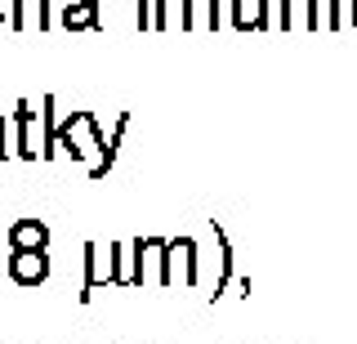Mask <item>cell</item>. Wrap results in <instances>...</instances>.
Returning <instances> with one entry per match:
<instances>
[{
  "mask_svg": "<svg viewBox=\"0 0 357 344\" xmlns=\"http://www.w3.org/2000/svg\"><path fill=\"white\" fill-rule=\"evenodd\" d=\"M9 246L14 250H40L45 246V224H36V219H18V224L9 228Z\"/></svg>",
  "mask_w": 357,
  "mask_h": 344,
  "instance_id": "cell-2",
  "label": "cell"
},
{
  "mask_svg": "<svg viewBox=\"0 0 357 344\" xmlns=\"http://www.w3.org/2000/svg\"><path fill=\"white\" fill-rule=\"evenodd\" d=\"M45 273H50L45 250H14L9 255V277L18 286H36V282H45Z\"/></svg>",
  "mask_w": 357,
  "mask_h": 344,
  "instance_id": "cell-1",
  "label": "cell"
},
{
  "mask_svg": "<svg viewBox=\"0 0 357 344\" xmlns=\"http://www.w3.org/2000/svg\"><path fill=\"white\" fill-rule=\"evenodd\" d=\"M18 157H36V135H31V107L18 103Z\"/></svg>",
  "mask_w": 357,
  "mask_h": 344,
  "instance_id": "cell-3",
  "label": "cell"
},
{
  "mask_svg": "<svg viewBox=\"0 0 357 344\" xmlns=\"http://www.w3.org/2000/svg\"><path fill=\"white\" fill-rule=\"evenodd\" d=\"M31 14H36V23H45V0H14V27H27Z\"/></svg>",
  "mask_w": 357,
  "mask_h": 344,
  "instance_id": "cell-4",
  "label": "cell"
},
{
  "mask_svg": "<svg viewBox=\"0 0 357 344\" xmlns=\"http://www.w3.org/2000/svg\"><path fill=\"white\" fill-rule=\"evenodd\" d=\"M0 130H5V117H0Z\"/></svg>",
  "mask_w": 357,
  "mask_h": 344,
  "instance_id": "cell-7",
  "label": "cell"
},
{
  "mask_svg": "<svg viewBox=\"0 0 357 344\" xmlns=\"http://www.w3.org/2000/svg\"><path fill=\"white\" fill-rule=\"evenodd\" d=\"M5 18H9V0H0V23H5Z\"/></svg>",
  "mask_w": 357,
  "mask_h": 344,
  "instance_id": "cell-5",
  "label": "cell"
},
{
  "mask_svg": "<svg viewBox=\"0 0 357 344\" xmlns=\"http://www.w3.org/2000/svg\"><path fill=\"white\" fill-rule=\"evenodd\" d=\"M0 157H5V130H0Z\"/></svg>",
  "mask_w": 357,
  "mask_h": 344,
  "instance_id": "cell-6",
  "label": "cell"
}]
</instances>
